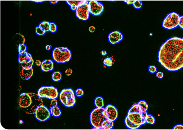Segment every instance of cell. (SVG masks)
<instances>
[{
  "label": "cell",
  "mask_w": 183,
  "mask_h": 130,
  "mask_svg": "<svg viewBox=\"0 0 183 130\" xmlns=\"http://www.w3.org/2000/svg\"><path fill=\"white\" fill-rule=\"evenodd\" d=\"M158 61L169 71L183 68V38L173 37L165 41L159 50Z\"/></svg>",
  "instance_id": "obj_1"
},
{
  "label": "cell",
  "mask_w": 183,
  "mask_h": 130,
  "mask_svg": "<svg viewBox=\"0 0 183 130\" xmlns=\"http://www.w3.org/2000/svg\"><path fill=\"white\" fill-rule=\"evenodd\" d=\"M18 104L20 108L26 113L33 114L38 106L44 104V101L35 93H23L19 97Z\"/></svg>",
  "instance_id": "obj_2"
},
{
  "label": "cell",
  "mask_w": 183,
  "mask_h": 130,
  "mask_svg": "<svg viewBox=\"0 0 183 130\" xmlns=\"http://www.w3.org/2000/svg\"><path fill=\"white\" fill-rule=\"evenodd\" d=\"M52 56L53 60L58 63L69 62L72 58V53L66 47H56L53 50Z\"/></svg>",
  "instance_id": "obj_3"
},
{
  "label": "cell",
  "mask_w": 183,
  "mask_h": 130,
  "mask_svg": "<svg viewBox=\"0 0 183 130\" xmlns=\"http://www.w3.org/2000/svg\"><path fill=\"white\" fill-rule=\"evenodd\" d=\"M59 97L61 103L66 107H73L76 102L74 91L71 88L62 90L59 94Z\"/></svg>",
  "instance_id": "obj_4"
},
{
  "label": "cell",
  "mask_w": 183,
  "mask_h": 130,
  "mask_svg": "<svg viewBox=\"0 0 183 130\" xmlns=\"http://www.w3.org/2000/svg\"><path fill=\"white\" fill-rule=\"evenodd\" d=\"M105 107L102 108H95L90 113V125L93 128V129H103L101 127V123L105 118L102 115V112Z\"/></svg>",
  "instance_id": "obj_5"
},
{
  "label": "cell",
  "mask_w": 183,
  "mask_h": 130,
  "mask_svg": "<svg viewBox=\"0 0 183 130\" xmlns=\"http://www.w3.org/2000/svg\"><path fill=\"white\" fill-rule=\"evenodd\" d=\"M180 15L175 12L169 13L165 18L162 24L163 28L171 30L178 26V21Z\"/></svg>",
  "instance_id": "obj_6"
},
{
  "label": "cell",
  "mask_w": 183,
  "mask_h": 130,
  "mask_svg": "<svg viewBox=\"0 0 183 130\" xmlns=\"http://www.w3.org/2000/svg\"><path fill=\"white\" fill-rule=\"evenodd\" d=\"M37 94L41 98L55 100L59 97V93L57 88L53 86H42L37 91Z\"/></svg>",
  "instance_id": "obj_7"
},
{
  "label": "cell",
  "mask_w": 183,
  "mask_h": 130,
  "mask_svg": "<svg viewBox=\"0 0 183 130\" xmlns=\"http://www.w3.org/2000/svg\"><path fill=\"white\" fill-rule=\"evenodd\" d=\"M76 15L79 20L87 21L90 18V12L88 7V1L82 0L78 4L76 10Z\"/></svg>",
  "instance_id": "obj_8"
},
{
  "label": "cell",
  "mask_w": 183,
  "mask_h": 130,
  "mask_svg": "<svg viewBox=\"0 0 183 130\" xmlns=\"http://www.w3.org/2000/svg\"><path fill=\"white\" fill-rule=\"evenodd\" d=\"M51 115L50 110L44 104L38 106L35 112V119L41 122H46L48 120Z\"/></svg>",
  "instance_id": "obj_9"
},
{
  "label": "cell",
  "mask_w": 183,
  "mask_h": 130,
  "mask_svg": "<svg viewBox=\"0 0 183 130\" xmlns=\"http://www.w3.org/2000/svg\"><path fill=\"white\" fill-rule=\"evenodd\" d=\"M88 7L90 14L94 17L100 15L105 9L103 4L96 0L88 1Z\"/></svg>",
  "instance_id": "obj_10"
},
{
  "label": "cell",
  "mask_w": 183,
  "mask_h": 130,
  "mask_svg": "<svg viewBox=\"0 0 183 130\" xmlns=\"http://www.w3.org/2000/svg\"><path fill=\"white\" fill-rule=\"evenodd\" d=\"M126 116L132 123L137 126L141 127L146 124L145 118L139 112L127 113Z\"/></svg>",
  "instance_id": "obj_11"
},
{
  "label": "cell",
  "mask_w": 183,
  "mask_h": 130,
  "mask_svg": "<svg viewBox=\"0 0 183 130\" xmlns=\"http://www.w3.org/2000/svg\"><path fill=\"white\" fill-rule=\"evenodd\" d=\"M124 38L123 34L120 31H113L108 35V40L112 45H116L120 43Z\"/></svg>",
  "instance_id": "obj_12"
},
{
  "label": "cell",
  "mask_w": 183,
  "mask_h": 130,
  "mask_svg": "<svg viewBox=\"0 0 183 130\" xmlns=\"http://www.w3.org/2000/svg\"><path fill=\"white\" fill-rule=\"evenodd\" d=\"M107 114L108 119L115 122L118 117V111L116 107L112 104H108L105 107Z\"/></svg>",
  "instance_id": "obj_13"
},
{
  "label": "cell",
  "mask_w": 183,
  "mask_h": 130,
  "mask_svg": "<svg viewBox=\"0 0 183 130\" xmlns=\"http://www.w3.org/2000/svg\"><path fill=\"white\" fill-rule=\"evenodd\" d=\"M18 61L21 65L27 64L34 62L32 55L27 51L19 53Z\"/></svg>",
  "instance_id": "obj_14"
},
{
  "label": "cell",
  "mask_w": 183,
  "mask_h": 130,
  "mask_svg": "<svg viewBox=\"0 0 183 130\" xmlns=\"http://www.w3.org/2000/svg\"><path fill=\"white\" fill-rule=\"evenodd\" d=\"M54 63L50 59H47L41 62V70L44 72L51 71L54 70Z\"/></svg>",
  "instance_id": "obj_15"
},
{
  "label": "cell",
  "mask_w": 183,
  "mask_h": 130,
  "mask_svg": "<svg viewBox=\"0 0 183 130\" xmlns=\"http://www.w3.org/2000/svg\"><path fill=\"white\" fill-rule=\"evenodd\" d=\"M33 73V68L29 70H25L22 69L20 72V76L23 80H28L32 77Z\"/></svg>",
  "instance_id": "obj_16"
},
{
  "label": "cell",
  "mask_w": 183,
  "mask_h": 130,
  "mask_svg": "<svg viewBox=\"0 0 183 130\" xmlns=\"http://www.w3.org/2000/svg\"><path fill=\"white\" fill-rule=\"evenodd\" d=\"M114 122L109 119H105L101 123V127L104 130H111L114 128Z\"/></svg>",
  "instance_id": "obj_17"
},
{
  "label": "cell",
  "mask_w": 183,
  "mask_h": 130,
  "mask_svg": "<svg viewBox=\"0 0 183 130\" xmlns=\"http://www.w3.org/2000/svg\"><path fill=\"white\" fill-rule=\"evenodd\" d=\"M50 113L53 116L58 117L62 115V112L58 105L52 106L50 109Z\"/></svg>",
  "instance_id": "obj_18"
},
{
  "label": "cell",
  "mask_w": 183,
  "mask_h": 130,
  "mask_svg": "<svg viewBox=\"0 0 183 130\" xmlns=\"http://www.w3.org/2000/svg\"><path fill=\"white\" fill-rule=\"evenodd\" d=\"M95 107L97 108H102L105 106V101L102 96H97L95 98L94 100Z\"/></svg>",
  "instance_id": "obj_19"
},
{
  "label": "cell",
  "mask_w": 183,
  "mask_h": 130,
  "mask_svg": "<svg viewBox=\"0 0 183 130\" xmlns=\"http://www.w3.org/2000/svg\"><path fill=\"white\" fill-rule=\"evenodd\" d=\"M124 124L126 127L129 129L137 130L141 127L134 125L129 121L126 116L124 119Z\"/></svg>",
  "instance_id": "obj_20"
},
{
  "label": "cell",
  "mask_w": 183,
  "mask_h": 130,
  "mask_svg": "<svg viewBox=\"0 0 183 130\" xmlns=\"http://www.w3.org/2000/svg\"><path fill=\"white\" fill-rule=\"evenodd\" d=\"M62 79V75L61 72L59 71H56L52 74V79L54 82H59Z\"/></svg>",
  "instance_id": "obj_21"
},
{
  "label": "cell",
  "mask_w": 183,
  "mask_h": 130,
  "mask_svg": "<svg viewBox=\"0 0 183 130\" xmlns=\"http://www.w3.org/2000/svg\"><path fill=\"white\" fill-rule=\"evenodd\" d=\"M81 1H66L65 2L69 7H70L72 11H76L77 8V6Z\"/></svg>",
  "instance_id": "obj_22"
},
{
  "label": "cell",
  "mask_w": 183,
  "mask_h": 130,
  "mask_svg": "<svg viewBox=\"0 0 183 130\" xmlns=\"http://www.w3.org/2000/svg\"><path fill=\"white\" fill-rule=\"evenodd\" d=\"M142 109H141L140 106L137 103L132 105L130 107L128 110L127 113H135V112H139L140 113H142Z\"/></svg>",
  "instance_id": "obj_23"
},
{
  "label": "cell",
  "mask_w": 183,
  "mask_h": 130,
  "mask_svg": "<svg viewBox=\"0 0 183 130\" xmlns=\"http://www.w3.org/2000/svg\"><path fill=\"white\" fill-rule=\"evenodd\" d=\"M146 122L148 125H154L155 123V119L152 115L147 114L145 118Z\"/></svg>",
  "instance_id": "obj_24"
},
{
  "label": "cell",
  "mask_w": 183,
  "mask_h": 130,
  "mask_svg": "<svg viewBox=\"0 0 183 130\" xmlns=\"http://www.w3.org/2000/svg\"><path fill=\"white\" fill-rule=\"evenodd\" d=\"M138 104L140 106L143 112H147L148 109V105L145 100H140Z\"/></svg>",
  "instance_id": "obj_25"
},
{
  "label": "cell",
  "mask_w": 183,
  "mask_h": 130,
  "mask_svg": "<svg viewBox=\"0 0 183 130\" xmlns=\"http://www.w3.org/2000/svg\"><path fill=\"white\" fill-rule=\"evenodd\" d=\"M50 22L48 21L41 22L39 24L38 26L42 28L46 32H49L50 30Z\"/></svg>",
  "instance_id": "obj_26"
},
{
  "label": "cell",
  "mask_w": 183,
  "mask_h": 130,
  "mask_svg": "<svg viewBox=\"0 0 183 130\" xmlns=\"http://www.w3.org/2000/svg\"><path fill=\"white\" fill-rule=\"evenodd\" d=\"M35 32L36 35L39 36H44L46 33V31L39 26H37L35 28Z\"/></svg>",
  "instance_id": "obj_27"
},
{
  "label": "cell",
  "mask_w": 183,
  "mask_h": 130,
  "mask_svg": "<svg viewBox=\"0 0 183 130\" xmlns=\"http://www.w3.org/2000/svg\"><path fill=\"white\" fill-rule=\"evenodd\" d=\"M113 63L111 57H106L103 61V65L107 67H111L112 66Z\"/></svg>",
  "instance_id": "obj_28"
},
{
  "label": "cell",
  "mask_w": 183,
  "mask_h": 130,
  "mask_svg": "<svg viewBox=\"0 0 183 130\" xmlns=\"http://www.w3.org/2000/svg\"><path fill=\"white\" fill-rule=\"evenodd\" d=\"M84 91L81 88H77L74 91L75 96L78 97H81L84 95Z\"/></svg>",
  "instance_id": "obj_29"
},
{
  "label": "cell",
  "mask_w": 183,
  "mask_h": 130,
  "mask_svg": "<svg viewBox=\"0 0 183 130\" xmlns=\"http://www.w3.org/2000/svg\"><path fill=\"white\" fill-rule=\"evenodd\" d=\"M57 30V26L54 22H50V32L51 33H55Z\"/></svg>",
  "instance_id": "obj_30"
},
{
  "label": "cell",
  "mask_w": 183,
  "mask_h": 130,
  "mask_svg": "<svg viewBox=\"0 0 183 130\" xmlns=\"http://www.w3.org/2000/svg\"><path fill=\"white\" fill-rule=\"evenodd\" d=\"M134 8L136 9H140L142 8L143 6V3L141 1H136L132 5Z\"/></svg>",
  "instance_id": "obj_31"
},
{
  "label": "cell",
  "mask_w": 183,
  "mask_h": 130,
  "mask_svg": "<svg viewBox=\"0 0 183 130\" xmlns=\"http://www.w3.org/2000/svg\"><path fill=\"white\" fill-rule=\"evenodd\" d=\"M27 47L26 44L23 43L19 44L18 46V51L20 53L22 51H27Z\"/></svg>",
  "instance_id": "obj_32"
},
{
  "label": "cell",
  "mask_w": 183,
  "mask_h": 130,
  "mask_svg": "<svg viewBox=\"0 0 183 130\" xmlns=\"http://www.w3.org/2000/svg\"><path fill=\"white\" fill-rule=\"evenodd\" d=\"M148 70L150 73L152 74L156 73L157 71V67L154 65H151L148 66Z\"/></svg>",
  "instance_id": "obj_33"
},
{
  "label": "cell",
  "mask_w": 183,
  "mask_h": 130,
  "mask_svg": "<svg viewBox=\"0 0 183 130\" xmlns=\"http://www.w3.org/2000/svg\"><path fill=\"white\" fill-rule=\"evenodd\" d=\"M178 26L183 30V15L180 16L178 21Z\"/></svg>",
  "instance_id": "obj_34"
},
{
  "label": "cell",
  "mask_w": 183,
  "mask_h": 130,
  "mask_svg": "<svg viewBox=\"0 0 183 130\" xmlns=\"http://www.w3.org/2000/svg\"><path fill=\"white\" fill-rule=\"evenodd\" d=\"M173 130H183V125H177L173 127Z\"/></svg>",
  "instance_id": "obj_35"
},
{
  "label": "cell",
  "mask_w": 183,
  "mask_h": 130,
  "mask_svg": "<svg viewBox=\"0 0 183 130\" xmlns=\"http://www.w3.org/2000/svg\"><path fill=\"white\" fill-rule=\"evenodd\" d=\"M156 76L159 79H162L164 76V74L162 72H158L156 73Z\"/></svg>",
  "instance_id": "obj_36"
},
{
  "label": "cell",
  "mask_w": 183,
  "mask_h": 130,
  "mask_svg": "<svg viewBox=\"0 0 183 130\" xmlns=\"http://www.w3.org/2000/svg\"><path fill=\"white\" fill-rule=\"evenodd\" d=\"M73 71L72 69H67V70L65 71V73L67 76H69L70 75L72 74V73Z\"/></svg>",
  "instance_id": "obj_37"
},
{
  "label": "cell",
  "mask_w": 183,
  "mask_h": 130,
  "mask_svg": "<svg viewBox=\"0 0 183 130\" xmlns=\"http://www.w3.org/2000/svg\"><path fill=\"white\" fill-rule=\"evenodd\" d=\"M136 1L137 0H136V1H123V2H124L125 3L128 4V5H131V4L133 5V4L136 2Z\"/></svg>",
  "instance_id": "obj_38"
},
{
  "label": "cell",
  "mask_w": 183,
  "mask_h": 130,
  "mask_svg": "<svg viewBox=\"0 0 183 130\" xmlns=\"http://www.w3.org/2000/svg\"><path fill=\"white\" fill-rule=\"evenodd\" d=\"M95 30H96V28L94 26H91L89 28V32H91V33H93V32H94Z\"/></svg>",
  "instance_id": "obj_39"
},
{
  "label": "cell",
  "mask_w": 183,
  "mask_h": 130,
  "mask_svg": "<svg viewBox=\"0 0 183 130\" xmlns=\"http://www.w3.org/2000/svg\"><path fill=\"white\" fill-rule=\"evenodd\" d=\"M50 104H51L52 106L58 105V102L57 100L56 99L52 100L51 103H50Z\"/></svg>",
  "instance_id": "obj_40"
},
{
  "label": "cell",
  "mask_w": 183,
  "mask_h": 130,
  "mask_svg": "<svg viewBox=\"0 0 183 130\" xmlns=\"http://www.w3.org/2000/svg\"><path fill=\"white\" fill-rule=\"evenodd\" d=\"M102 115L105 119H108L107 114L106 111L105 110V108L102 112Z\"/></svg>",
  "instance_id": "obj_41"
},
{
  "label": "cell",
  "mask_w": 183,
  "mask_h": 130,
  "mask_svg": "<svg viewBox=\"0 0 183 130\" xmlns=\"http://www.w3.org/2000/svg\"><path fill=\"white\" fill-rule=\"evenodd\" d=\"M50 4H56L59 3V1H49Z\"/></svg>",
  "instance_id": "obj_42"
},
{
  "label": "cell",
  "mask_w": 183,
  "mask_h": 130,
  "mask_svg": "<svg viewBox=\"0 0 183 130\" xmlns=\"http://www.w3.org/2000/svg\"><path fill=\"white\" fill-rule=\"evenodd\" d=\"M46 1H41V0H37V1H32V2H33L34 3H41L44 2Z\"/></svg>",
  "instance_id": "obj_43"
},
{
  "label": "cell",
  "mask_w": 183,
  "mask_h": 130,
  "mask_svg": "<svg viewBox=\"0 0 183 130\" xmlns=\"http://www.w3.org/2000/svg\"><path fill=\"white\" fill-rule=\"evenodd\" d=\"M41 61L39 60H37L36 62H35V63L38 66H41Z\"/></svg>",
  "instance_id": "obj_44"
},
{
  "label": "cell",
  "mask_w": 183,
  "mask_h": 130,
  "mask_svg": "<svg viewBox=\"0 0 183 130\" xmlns=\"http://www.w3.org/2000/svg\"><path fill=\"white\" fill-rule=\"evenodd\" d=\"M101 54L103 56H105L107 55V52L106 51H104V50H102V51L101 52Z\"/></svg>",
  "instance_id": "obj_45"
},
{
  "label": "cell",
  "mask_w": 183,
  "mask_h": 130,
  "mask_svg": "<svg viewBox=\"0 0 183 130\" xmlns=\"http://www.w3.org/2000/svg\"><path fill=\"white\" fill-rule=\"evenodd\" d=\"M45 48L46 50H48V51H49V50L51 49V47L50 45H47L46 46Z\"/></svg>",
  "instance_id": "obj_46"
},
{
  "label": "cell",
  "mask_w": 183,
  "mask_h": 130,
  "mask_svg": "<svg viewBox=\"0 0 183 130\" xmlns=\"http://www.w3.org/2000/svg\"><path fill=\"white\" fill-rule=\"evenodd\" d=\"M19 123L20 124H22L23 123V121L22 120H20L19 121Z\"/></svg>",
  "instance_id": "obj_47"
},
{
  "label": "cell",
  "mask_w": 183,
  "mask_h": 130,
  "mask_svg": "<svg viewBox=\"0 0 183 130\" xmlns=\"http://www.w3.org/2000/svg\"></svg>",
  "instance_id": "obj_48"
}]
</instances>
